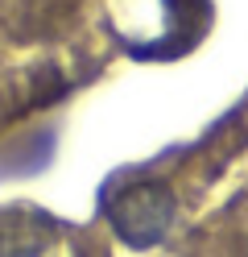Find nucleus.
<instances>
[{
	"mask_svg": "<svg viewBox=\"0 0 248 257\" xmlns=\"http://www.w3.org/2000/svg\"><path fill=\"white\" fill-rule=\"evenodd\" d=\"M178 216L174 191L161 183H124L120 191H112L108 199V224L112 232L132 249H153L161 245V236L170 232V224Z\"/></svg>",
	"mask_w": 248,
	"mask_h": 257,
	"instance_id": "1",
	"label": "nucleus"
},
{
	"mask_svg": "<svg viewBox=\"0 0 248 257\" xmlns=\"http://www.w3.org/2000/svg\"><path fill=\"white\" fill-rule=\"evenodd\" d=\"M54 240V220L42 207H0V257H42Z\"/></svg>",
	"mask_w": 248,
	"mask_h": 257,
	"instance_id": "2",
	"label": "nucleus"
}]
</instances>
